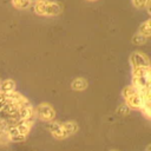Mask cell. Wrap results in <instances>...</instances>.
Listing matches in <instances>:
<instances>
[{
	"label": "cell",
	"mask_w": 151,
	"mask_h": 151,
	"mask_svg": "<svg viewBox=\"0 0 151 151\" xmlns=\"http://www.w3.org/2000/svg\"><path fill=\"white\" fill-rule=\"evenodd\" d=\"M33 11L39 15H57L60 13L61 7L59 4L47 0H38L33 2Z\"/></svg>",
	"instance_id": "6da1fadb"
},
{
	"label": "cell",
	"mask_w": 151,
	"mask_h": 151,
	"mask_svg": "<svg viewBox=\"0 0 151 151\" xmlns=\"http://www.w3.org/2000/svg\"><path fill=\"white\" fill-rule=\"evenodd\" d=\"M123 97L125 99V103L126 105L131 109H142L143 106V99H142V96L139 93V91L133 86H127L124 88L123 91Z\"/></svg>",
	"instance_id": "7a4b0ae2"
},
{
	"label": "cell",
	"mask_w": 151,
	"mask_h": 151,
	"mask_svg": "<svg viewBox=\"0 0 151 151\" xmlns=\"http://www.w3.org/2000/svg\"><path fill=\"white\" fill-rule=\"evenodd\" d=\"M37 114L39 116L40 119L45 120V122H52V119L54 118L55 113H54V110L52 109L51 105L46 104V103H42L38 106L37 109Z\"/></svg>",
	"instance_id": "3957f363"
},
{
	"label": "cell",
	"mask_w": 151,
	"mask_h": 151,
	"mask_svg": "<svg viewBox=\"0 0 151 151\" xmlns=\"http://www.w3.org/2000/svg\"><path fill=\"white\" fill-rule=\"evenodd\" d=\"M131 64H132V68H137V67L150 68V61L147 57L140 52H134L131 54Z\"/></svg>",
	"instance_id": "277c9868"
},
{
	"label": "cell",
	"mask_w": 151,
	"mask_h": 151,
	"mask_svg": "<svg viewBox=\"0 0 151 151\" xmlns=\"http://www.w3.org/2000/svg\"><path fill=\"white\" fill-rule=\"evenodd\" d=\"M47 129L50 130V132L58 139H63L65 137H67L66 131L63 127V124L57 123V122H47Z\"/></svg>",
	"instance_id": "5b68a950"
},
{
	"label": "cell",
	"mask_w": 151,
	"mask_h": 151,
	"mask_svg": "<svg viewBox=\"0 0 151 151\" xmlns=\"http://www.w3.org/2000/svg\"><path fill=\"white\" fill-rule=\"evenodd\" d=\"M15 91V84L13 80H9V79H6V80H1L0 81V92L6 94V93H9V92H13Z\"/></svg>",
	"instance_id": "8992f818"
},
{
	"label": "cell",
	"mask_w": 151,
	"mask_h": 151,
	"mask_svg": "<svg viewBox=\"0 0 151 151\" xmlns=\"http://www.w3.org/2000/svg\"><path fill=\"white\" fill-rule=\"evenodd\" d=\"M86 87H87V81L85 79H83V78H77L76 80L72 81V88L73 90L81 91V90H85Z\"/></svg>",
	"instance_id": "52a82bcc"
},
{
	"label": "cell",
	"mask_w": 151,
	"mask_h": 151,
	"mask_svg": "<svg viewBox=\"0 0 151 151\" xmlns=\"http://www.w3.org/2000/svg\"><path fill=\"white\" fill-rule=\"evenodd\" d=\"M12 4L15 8L19 9H26L32 5L31 0H12Z\"/></svg>",
	"instance_id": "ba28073f"
},
{
	"label": "cell",
	"mask_w": 151,
	"mask_h": 151,
	"mask_svg": "<svg viewBox=\"0 0 151 151\" xmlns=\"http://www.w3.org/2000/svg\"><path fill=\"white\" fill-rule=\"evenodd\" d=\"M138 33H140L142 35H144L146 39L150 37V33H151V31H150V20H146V21H144V22L140 25Z\"/></svg>",
	"instance_id": "9c48e42d"
},
{
	"label": "cell",
	"mask_w": 151,
	"mask_h": 151,
	"mask_svg": "<svg viewBox=\"0 0 151 151\" xmlns=\"http://www.w3.org/2000/svg\"><path fill=\"white\" fill-rule=\"evenodd\" d=\"M63 127H64V130L66 131L67 136L74 133V132L78 130V126H77V124H76L74 122H67V123H64V124H63Z\"/></svg>",
	"instance_id": "30bf717a"
},
{
	"label": "cell",
	"mask_w": 151,
	"mask_h": 151,
	"mask_svg": "<svg viewBox=\"0 0 151 151\" xmlns=\"http://www.w3.org/2000/svg\"><path fill=\"white\" fill-rule=\"evenodd\" d=\"M132 41H133L134 44H137V45H142V44H144V42L146 41V38H145L144 35H142L140 33H137V34H134V37L132 38Z\"/></svg>",
	"instance_id": "8fae6325"
},
{
	"label": "cell",
	"mask_w": 151,
	"mask_h": 151,
	"mask_svg": "<svg viewBox=\"0 0 151 151\" xmlns=\"http://www.w3.org/2000/svg\"><path fill=\"white\" fill-rule=\"evenodd\" d=\"M133 1V4H134V6L136 7H144V6H146V7H149V2H150V0H132Z\"/></svg>",
	"instance_id": "7c38bea8"
},
{
	"label": "cell",
	"mask_w": 151,
	"mask_h": 151,
	"mask_svg": "<svg viewBox=\"0 0 151 151\" xmlns=\"http://www.w3.org/2000/svg\"><path fill=\"white\" fill-rule=\"evenodd\" d=\"M129 112H130V107L126 104H123L118 107V113H120V114H127Z\"/></svg>",
	"instance_id": "4fadbf2b"
},
{
	"label": "cell",
	"mask_w": 151,
	"mask_h": 151,
	"mask_svg": "<svg viewBox=\"0 0 151 151\" xmlns=\"http://www.w3.org/2000/svg\"><path fill=\"white\" fill-rule=\"evenodd\" d=\"M35 1H38V0H31V2L33 4V2H35Z\"/></svg>",
	"instance_id": "5bb4252c"
},
{
	"label": "cell",
	"mask_w": 151,
	"mask_h": 151,
	"mask_svg": "<svg viewBox=\"0 0 151 151\" xmlns=\"http://www.w3.org/2000/svg\"><path fill=\"white\" fill-rule=\"evenodd\" d=\"M88 1H94V0H88Z\"/></svg>",
	"instance_id": "9a60e30c"
},
{
	"label": "cell",
	"mask_w": 151,
	"mask_h": 151,
	"mask_svg": "<svg viewBox=\"0 0 151 151\" xmlns=\"http://www.w3.org/2000/svg\"><path fill=\"white\" fill-rule=\"evenodd\" d=\"M112 151H116V150H112Z\"/></svg>",
	"instance_id": "2e32d148"
}]
</instances>
